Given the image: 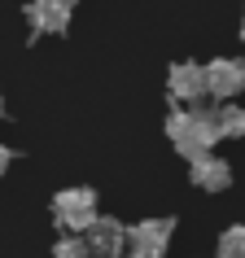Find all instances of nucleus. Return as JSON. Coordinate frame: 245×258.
Instances as JSON below:
<instances>
[{
  "label": "nucleus",
  "instance_id": "1",
  "mask_svg": "<svg viewBox=\"0 0 245 258\" xmlns=\"http://www.w3.org/2000/svg\"><path fill=\"white\" fill-rule=\"evenodd\" d=\"M166 140L179 158H197V153H210L219 145L215 132V114L202 105H175L166 114Z\"/></svg>",
  "mask_w": 245,
  "mask_h": 258
},
{
  "label": "nucleus",
  "instance_id": "2",
  "mask_svg": "<svg viewBox=\"0 0 245 258\" xmlns=\"http://www.w3.org/2000/svg\"><path fill=\"white\" fill-rule=\"evenodd\" d=\"M96 206H101V202H96L92 188H62V192H53L48 210H53V223L62 232H83L96 215H101Z\"/></svg>",
  "mask_w": 245,
  "mask_h": 258
},
{
  "label": "nucleus",
  "instance_id": "3",
  "mask_svg": "<svg viewBox=\"0 0 245 258\" xmlns=\"http://www.w3.org/2000/svg\"><path fill=\"white\" fill-rule=\"evenodd\" d=\"M171 236H175V219H140V223H127V258H166L171 249Z\"/></svg>",
  "mask_w": 245,
  "mask_h": 258
},
{
  "label": "nucleus",
  "instance_id": "4",
  "mask_svg": "<svg viewBox=\"0 0 245 258\" xmlns=\"http://www.w3.org/2000/svg\"><path fill=\"white\" fill-rule=\"evenodd\" d=\"M245 92V61L241 57H215L206 66V96L215 101H236Z\"/></svg>",
  "mask_w": 245,
  "mask_h": 258
},
{
  "label": "nucleus",
  "instance_id": "5",
  "mask_svg": "<svg viewBox=\"0 0 245 258\" xmlns=\"http://www.w3.org/2000/svg\"><path fill=\"white\" fill-rule=\"evenodd\" d=\"M79 236H83V245H88V254H92V258H118L122 249H127V223L105 219V215H96Z\"/></svg>",
  "mask_w": 245,
  "mask_h": 258
},
{
  "label": "nucleus",
  "instance_id": "6",
  "mask_svg": "<svg viewBox=\"0 0 245 258\" xmlns=\"http://www.w3.org/2000/svg\"><path fill=\"white\" fill-rule=\"evenodd\" d=\"M70 18H75V0H31L27 5L31 35H66Z\"/></svg>",
  "mask_w": 245,
  "mask_h": 258
},
{
  "label": "nucleus",
  "instance_id": "7",
  "mask_svg": "<svg viewBox=\"0 0 245 258\" xmlns=\"http://www.w3.org/2000/svg\"><path fill=\"white\" fill-rule=\"evenodd\" d=\"M166 96L175 105H197L206 96V66H197V61H175V66L166 70Z\"/></svg>",
  "mask_w": 245,
  "mask_h": 258
},
{
  "label": "nucleus",
  "instance_id": "8",
  "mask_svg": "<svg viewBox=\"0 0 245 258\" xmlns=\"http://www.w3.org/2000/svg\"><path fill=\"white\" fill-rule=\"evenodd\" d=\"M189 184L202 192H223L232 188V166L223 158H215V149L197 153V158H189Z\"/></svg>",
  "mask_w": 245,
  "mask_h": 258
},
{
  "label": "nucleus",
  "instance_id": "9",
  "mask_svg": "<svg viewBox=\"0 0 245 258\" xmlns=\"http://www.w3.org/2000/svg\"><path fill=\"white\" fill-rule=\"evenodd\" d=\"M210 114H215L219 140H241V136H245V109L236 105V101H223V105L210 109Z\"/></svg>",
  "mask_w": 245,
  "mask_h": 258
},
{
  "label": "nucleus",
  "instance_id": "10",
  "mask_svg": "<svg viewBox=\"0 0 245 258\" xmlns=\"http://www.w3.org/2000/svg\"><path fill=\"white\" fill-rule=\"evenodd\" d=\"M219 258H245V223H232L219 236Z\"/></svg>",
  "mask_w": 245,
  "mask_h": 258
},
{
  "label": "nucleus",
  "instance_id": "11",
  "mask_svg": "<svg viewBox=\"0 0 245 258\" xmlns=\"http://www.w3.org/2000/svg\"><path fill=\"white\" fill-rule=\"evenodd\" d=\"M53 258H92V254H88V245H83L79 232H62L57 245H53Z\"/></svg>",
  "mask_w": 245,
  "mask_h": 258
},
{
  "label": "nucleus",
  "instance_id": "12",
  "mask_svg": "<svg viewBox=\"0 0 245 258\" xmlns=\"http://www.w3.org/2000/svg\"><path fill=\"white\" fill-rule=\"evenodd\" d=\"M14 158H18V153L9 149V145H0V175H5V171H9V162H14Z\"/></svg>",
  "mask_w": 245,
  "mask_h": 258
},
{
  "label": "nucleus",
  "instance_id": "13",
  "mask_svg": "<svg viewBox=\"0 0 245 258\" xmlns=\"http://www.w3.org/2000/svg\"><path fill=\"white\" fill-rule=\"evenodd\" d=\"M241 40H245V14H241Z\"/></svg>",
  "mask_w": 245,
  "mask_h": 258
},
{
  "label": "nucleus",
  "instance_id": "14",
  "mask_svg": "<svg viewBox=\"0 0 245 258\" xmlns=\"http://www.w3.org/2000/svg\"><path fill=\"white\" fill-rule=\"evenodd\" d=\"M0 114H5V92H0Z\"/></svg>",
  "mask_w": 245,
  "mask_h": 258
},
{
  "label": "nucleus",
  "instance_id": "15",
  "mask_svg": "<svg viewBox=\"0 0 245 258\" xmlns=\"http://www.w3.org/2000/svg\"><path fill=\"white\" fill-rule=\"evenodd\" d=\"M215 258H219V254H215Z\"/></svg>",
  "mask_w": 245,
  "mask_h": 258
}]
</instances>
